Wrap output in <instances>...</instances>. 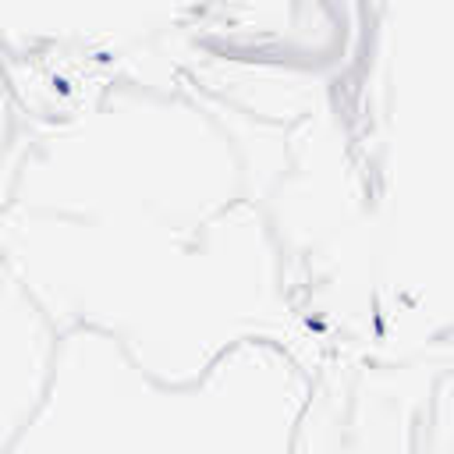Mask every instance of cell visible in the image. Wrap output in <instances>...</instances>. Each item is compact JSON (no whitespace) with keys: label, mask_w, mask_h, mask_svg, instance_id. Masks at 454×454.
Returning a JSON list of instances; mask_svg holds the SVG:
<instances>
[{"label":"cell","mask_w":454,"mask_h":454,"mask_svg":"<svg viewBox=\"0 0 454 454\" xmlns=\"http://www.w3.org/2000/svg\"><path fill=\"white\" fill-rule=\"evenodd\" d=\"M287 128L192 78H114L35 128L11 206L103 227L195 231L241 202H262L287 163Z\"/></svg>","instance_id":"3"},{"label":"cell","mask_w":454,"mask_h":454,"mask_svg":"<svg viewBox=\"0 0 454 454\" xmlns=\"http://www.w3.org/2000/svg\"><path fill=\"white\" fill-rule=\"evenodd\" d=\"M57 344L60 333L0 252V454H11L39 411L53 380Z\"/></svg>","instance_id":"5"},{"label":"cell","mask_w":454,"mask_h":454,"mask_svg":"<svg viewBox=\"0 0 454 454\" xmlns=\"http://www.w3.org/2000/svg\"><path fill=\"white\" fill-rule=\"evenodd\" d=\"M32 121L11 85V74L4 67V57H0V213L11 206V195H14V181H18V167L32 145Z\"/></svg>","instance_id":"7"},{"label":"cell","mask_w":454,"mask_h":454,"mask_svg":"<svg viewBox=\"0 0 454 454\" xmlns=\"http://www.w3.org/2000/svg\"><path fill=\"white\" fill-rule=\"evenodd\" d=\"M454 362V344L401 365H355L348 433L340 454H411L415 426L436 376Z\"/></svg>","instance_id":"6"},{"label":"cell","mask_w":454,"mask_h":454,"mask_svg":"<svg viewBox=\"0 0 454 454\" xmlns=\"http://www.w3.org/2000/svg\"><path fill=\"white\" fill-rule=\"evenodd\" d=\"M411 454H454V362L436 376L415 426Z\"/></svg>","instance_id":"8"},{"label":"cell","mask_w":454,"mask_h":454,"mask_svg":"<svg viewBox=\"0 0 454 454\" xmlns=\"http://www.w3.org/2000/svg\"><path fill=\"white\" fill-rule=\"evenodd\" d=\"M316 376L248 340L199 383L163 387L96 330L60 333L50 390L11 454H298Z\"/></svg>","instance_id":"4"},{"label":"cell","mask_w":454,"mask_h":454,"mask_svg":"<svg viewBox=\"0 0 454 454\" xmlns=\"http://www.w3.org/2000/svg\"><path fill=\"white\" fill-rule=\"evenodd\" d=\"M0 252L57 333L96 330L163 387L199 383L227 351L266 340L319 376L326 355L298 316L259 202L195 231L103 227L7 206Z\"/></svg>","instance_id":"1"},{"label":"cell","mask_w":454,"mask_h":454,"mask_svg":"<svg viewBox=\"0 0 454 454\" xmlns=\"http://www.w3.org/2000/svg\"><path fill=\"white\" fill-rule=\"evenodd\" d=\"M344 96L372 262V362H419L454 344V0L369 4Z\"/></svg>","instance_id":"2"}]
</instances>
